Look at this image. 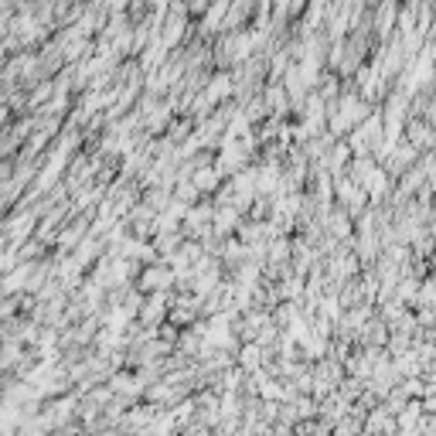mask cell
<instances>
[{
    "label": "cell",
    "instance_id": "1",
    "mask_svg": "<svg viewBox=\"0 0 436 436\" xmlns=\"http://www.w3.org/2000/svg\"><path fill=\"white\" fill-rule=\"evenodd\" d=\"M171 283H178V277H174V270L167 266V263H154V266H147L140 277H137V290L140 293H164Z\"/></svg>",
    "mask_w": 436,
    "mask_h": 436
},
{
    "label": "cell",
    "instance_id": "2",
    "mask_svg": "<svg viewBox=\"0 0 436 436\" xmlns=\"http://www.w3.org/2000/svg\"><path fill=\"white\" fill-rule=\"evenodd\" d=\"M235 86H232V72H218L208 79V86H205V95H208V102H218V99H225V95L232 93Z\"/></svg>",
    "mask_w": 436,
    "mask_h": 436
},
{
    "label": "cell",
    "instance_id": "3",
    "mask_svg": "<svg viewBox=\"0 0 436 436\" xmlns=\"http://www.w3.org/2000/svg\"><path fill=\"white\" fill-rule=\"evenodd\" d=\"M263 361H266V358H263V348H259L256 341L246 344V348L239 351V358H235V365H239L242 372H252V375H256V368H259Z\"/></svg>",
    "mask_w": 436,
    "mask_h": 436
},
{
    "label": "cell",
    "instance_id": "4",
    "mask_svg": "<svg viewBox=\"0 0 436 436\" xmlns=\"http://www.w3.org/2000/svg\"><path fill=\"white\" fill-rule=\"evenodd\" d=\"M191 181H194V187H198V191H212V187H218V181H221V171H218L215 164H208V167H198Z\"/></svg>",
    "mask_w": 436,
    "mask_h": 436
},
{
    "label": "cell",
    "instance_id": "5",
    "mask_svg": "<svg viewBox=\"0 0 436 436\" xmlns=\"http://www.w3.org/2000/svg\"><path fill=\"white\" fill-rule=\"evenodd\" d=\"M423 412H426V416H436V396H426V399H423Z\"/></svg>",
    "mask_w": 436,
    "mask_h": 436
}]
</instances>
